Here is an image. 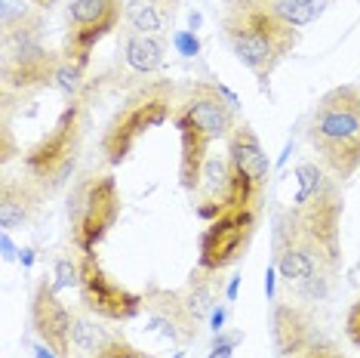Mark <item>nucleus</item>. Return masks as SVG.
I'll use <instances>...</instances> for the list:
<instances>
[{"label": "nucleus", "mask_w": 360, "mask_h": 358, "mask_svg": "<svg viewBox=\"0 0 360 358\" xmlns=\"http://www.w3.org/2000/svg\"><path fill=\"white\" fill-rule=\"evenodd\" d=\"M219 22L237 62L252 71L262 90L302 40V31L277 13L274 0H225Z\"/></svg>", "instance_id": "1"}, {"label": "nucleus", "mask_w": 360, "mask_h": 358, "mask_svg": "<svg viewBox=\"0 0 360 358\" xmlns=\"http://www.w3.org/2000/svg\"><path fill=\"white\" fill-rule=\"evenodd\" d=\"M296 198L281 216L314 247L326 272L335 275L342 266V214H345L339 179L311 161H302L296 167Z\"/></svg>", "instance_id": "2"}, {"label": "nucleus", "mask_w": 360, "mask_h": 358, "mask_svg": "<svg viewBox=\"0 0 360 358\" xmlns=\"http://www.w3.org/2000/svg\"><path fill=\"white\" fill-rule=\"evenodd\" d=\"M305 133L317 164L339 183H348L360 170V84L326 90L311 109Z\"/></svg>", "instance_id": "3"}, {"label": "nucleus", "mask_w": 360, "mask_h": 358, "mask_svg": "<svg viewBox=\"0 0 360 358\" xmlns=\"http://www.w3.org/2000/svg\"><path fill=\"white\" fill-rule=\"evenodd\" d=\"M179 109V90L173 80L158 78L139 84L133 93L120 102V109L111 115V121L102 130L99 152L108 167H120L133 154L136 142L154 127L167 124Z\"/></svg>", "instance_id": "4"}, {"label": "nucleus", "mask_w": 360, "mask_h": 358, "mask_svg": "<svg viewBox=\"0 0 360 358\" xmlns=\"http://www.w3.org/2000/svg\"><path fill=\"white\" fill-rule=\"evenodd\" d=\"M86 130H89V105L86 96L80 93L75 99H68V105L56 118V124L22 154V170L34 183L44 185L46 195H56L75 176Z\"/></svg>", "instance_id": "5"}, {"label": "nucleus", "mask_w": 360, "mask_h": 358, "mask_svg": "<svg viewBox=\"0 0 360 358\" xmlns=\"http://www.w3.org/2000/svg\"><path fill=\"white\" fill-rule=\"evenodd\" d=\"M120 210H124V198L111 170H84L71 183L65 216H68L71 244L77 254H96V247L117 226Z\"/></svg>", "instance_id": "6"}, {"label": "nucleus", "mask_w": 360, "mask_h": 358, "mask_svg": "<svg viewBox=\"0 0 360 358\" xmlns=\"http://www.w3.org/2000/svg\"><path fill=\"white\" fill-rule=\"evenodd\" d=\"M222 272H207V268H194L188 281L176 290L154 288L145 297V309L154 315V324L167 331L169 340L176 343H194L200 328L216 309L222 297Z\"/></svg>", "instance_id": "7"}, {"label": "nucleus", "mask_w": 360, "mask_h": 358, "mask_svg": "<svg viewBox=\"0 0 360 358\" xmlns=\"http://www.w3.org/2000/svg\"><path fill=\"white\" fill-rule=\"evenodd\" d=\"M262 207H265V201L228 204L219 210L200 235L198 266L207 268V272H225L234 263H240L259 232Z\"/></svg>", "instance_id": "8"}, {"label": "nucleus", "mask_w": 360, "mask_h": 358, "mask_svg": "<svg viewBox=\"0 0 360 358\" xmlns=\"http://www.w3.org/2000/svg\"><path fill=\"white\" fill-rule=\"evenodd\" d=\"M124 16L127 0H71L62 40V59L86 71L96 44L108 37L111 31H117Z\"/></svg>", "instance_id": "9"}, {"label": "nucleus", "mask_w": 360, "mask_h": 358, "mask_svg": "<svg viewBox=\"0 0 360 358\" xmlns=\"http://www.w3.org/2000/svg\"><path fill=\"white\" fill-rule=\"evenodd\" d=\"M80 259V306L105 321H133L145 306V297L114 281L96 254H77Z\"/></svg>", "instance_id": "10"}, {"label": "nucleus", "mask_w": 360, "mask_h": 358, "mask_svg": "<svg viewBox=\"0 0 360 358\" xmlns=\"http://www.w3.org/2000/svg\"><path fill=\"white\" fill-rule=\"evenodd\" d=\"M225 154L231 164V201L228 204H250V201H265V185L271 176V161L262 149L256 130L247 121H240L231 136L225 140Z\"/></svg>", "instance_id": "11"}, {"label": "nucleus", "mask_w": 360, "mask_h": 358, "mask_svg": "<svg viewBox=\"0 0 360 358\" xmlns=\"http://www.w3.org/2000/svg\"><path fill=\"white\" fill-rule=\"evenodd\" d=\"M59 68H62V50H53L44 40L40 44L4 47V68H0L4 93L28 99L40 90L56 87Z\"/></svg>", "instance_id": "12"}, {"label": "nucleus", "mask_w": 360, "mask_h": 358, "mask_svg": "<svg viewBox=\"0 0 360 358\" xmlns=\"http://www.w3.org/2000/svg\"><path fill=\"white\" fill-rule=\"evenodd\" d=\"M31 331L44 346H50L59 358H71V324L75 312L59 300V288L50 278H40L31 290V306H28Z\"/></svg>", "instance_id": "13"}, {"label": "nucleus", "mask_w": 360, "mask_h": 358, "mask_svg": "<svg viewBox=\"0 0 360 358\" xmlns=\"http://www.w3.org/2000/svg\"><path fill=\"white\" fill-rule=\"evenodd\" d=\"M271 337L283 358H292L317 340V321L308 309V300L290 288V294L274 297L271 309Z\"/></svg>", "instance_id": "14"}, {"label": "nucleus", "mask_w": 360, "mask_h": 358, "mask_svg": "<svg viewBox=\"0 0 360 358\" xmlns=\"http://www.w3.org/2000/svg\"><path fill=\"white\" fill-rule=\"evenodd\" d=\"M46 189L34 183L25 170L22 173H4L0 179V229L13 232L28 226L31 219L40 214V207L46 204Z\"/></svg>", "instance_id": "15"}, {"label": "nucleus", "mask_w": 360, "mask_h": 358, "mask_svg": "<svg viewBox=\"0 0 360 358\" xmlns=\"http://www.w3.org/2000/svg\"><path fill=\"white\" fill-rule=\"evenodd\" d=\"M46 35V10L34 4H10L4 6V47L19 44H40Z\"/></svg>", "instance_id": "16"}, {"label": "nucleus", "mask_w": 360, "mask_h": 358, "mask_svg": "<svg viewBox=\"0 0 360 358\" xmlns=\"http://www.w3.org/2000/svg\"><path fill=\"white\" fill-rule=\"evenodd\" d=\"M120 47H124L127 65L133 71H139V75H151V71H158L163 59H167V44H163L158 35H142V31L129 28Z\"/></svg>", "instance_id": "17"}, {"label": "nucleus", "mask_w": 360, "mask_h": 358, "mask_svg": "<svg viewBox=\"0 0 360 358\" xmlns=\"http://www.w3.org/2000/svg\"><path fill=\"white\" fill-rule=\"evenodd\" d=\"M99 315L86 312V309H75V324H71V358H93L105 343L117 337V331L102 328Z\"/></svg>", "instance_id": "18"}, {"label": "nucleus", "mask_w": 360, "mask_h": 358, "mask_svg": "<svg viewBox=\"0 0 360 358\" xmlns=\"http://www.w3.org/2000/svg\"><path fill=\"white\" fill-rule=\"evenodd\" d=\"M127 25L133 31H142V35H163L169 25H173V13L158 6L154 0H127Z\"/></svg>", "instance_id": "19"}, {"label": "nucleus", "mask_w": 360, "mask_h": 358, "mask_svg": "<svg viewBox=\"0 0 360 358\" xmlns=\"http://www.w3.org/2000/svg\"><path fill=\"white\" fill-rule=\"evenodd\" d=\"M274 6L292 28H305L321 19L323 10L330 6V0H274Z\"/></svg>", "instance_id": "20"}, {"label": "nucleus", "mask_w": 360, "mask_h": 358, "mask_svg": "<svg viewBox=\"0 0 360 358\" xmlns=\"http://www.w3.org/2000/svg\"><path fill=\"white\" fill-rule=\"evenodd\" d=\"M93 358H158V355H151V352H145V349L133 346L124 333H117V337H114L111 343H105Z\"/></svg>", "instance_id": "21"}, {"label": "nucleus", "mask_w": 360, "mask_h": 358, "mask_svg": "<svg viewBox=\"0 0 360 358\" xmlns=\"http://www.w3.org/2000/svg\"><path fill=\"white\" fill-rule=\"evenodd\" d=\"M84 75H86L84 68L62 59V68H59V75H56V87H59L68 99H75V96H80V87H84Z\"/></svg>", "instance_id": "22"}, {"label": "nucleus", "mask_w": 360, "mask_h": 358, "mask_svg": "<svg viewBox=\"0 0 360 358\" xmlns=\"http://www.w3.org/2000/svg\"><path fill=\"white\" fill-rule=\"evenodd\" d=\"M80 284V259L59 257L56 259V288H71Z\"/></svg>", "instance_id": "23"}, {"label": "nucleus", "mask_w": 360, "mask_h": 358, "mask_svg": "<svg viewBox=\"0 0 360 358\" xmlns=\"http://www.w3.org/2000/svg\"><path fill=\"white\" fill-rule=\"evenodd\" d=\"M292 358H345L339 352V349H335L333 343H323V340H314V343L311 346H305L302 349V352H296Z\"/></svg>", "instance_id": "24"}, {"label": "nucleus", "mask_w": 360, "mask_h": 358, "mask_svg": "<svg viewBox=\"0 0 360 358\" xmlns=\"http://www.w3.org/2000/svg\"><path fill=\"white\" fill-rule=\"evenodd\" d=\"M345 333L351 343H354V349H360V297L351 303L348 315H345Z\"/></svg>", "instance_id": "25"}, {"label": "nucleus", "mask_w": 360, "mask_h": 358, "mask_svg": "<svg viewBox=\"0 0 360 358\" xmlns=\"http://www.w3.org/2000/svg\"><path fill=\"white\" fill-rule=\"evenodd\" d=\"M173 40H176V47L182 56H198V50H200V40L194 37V31H179Z\"/></svg>", "instance_id": "26"}, {"label": "nucleus", "mask_w": 360, "mask_h": 358, "mask_svg": "<svg viewBox=\"0 0 360 358\" xmlns=\"http://www.w3.org/2000/svg\"><path fill=\"white\" fill-rule=\"evenodd\" d=\"M15 154H22V152H15V142H13V130H10V121H4V152H0V164H10V161L15 158Z\"/></svg>", "instance_id": "27"}, {"label": "nucleus", "mask_w": 360, "mask_h": 358, "mask_svg": "<svg viewBox=\"0 0 360 358\" xmlns=\"http://www.w3.org/2000/svg\"><path fill=\"white\" fill-rule=\"evenodd\" d=\"M234 343H237V333H231V337H225V333H222V337L216 340V346H212L210 358H231Z\"/></svg>", "instance_id": "28"}, {"label": "nucleus", "mask_w": 360, "mask_h": 358, "mask_svg": "<svg viewBox=\"0 0 360 358\" xmlns=\"http://www.w3.org/2000/svg\"><path fill=\"white\" fill-rule=\"evenodd\" d=\"M0 241H4V259H6V263H13L15 254H22V250H15V244L10 241V232L0 235Z\"/></svg>", "instance_id": "29"}, {"label": "nucleus", "mask_w": 360, "mask_h": 358, "mask_svg": "<svg viewBox=\"0 0 360 358\" xmlns=\"http://www.w3.org/2000/svg\"><path fill=\"white\" fill-rule=\"evenodd\" d=\"M210 324H212V331H222V324H225V309L219 306V309H212V315H210Z\"/></svg>", "instance_id": "30"}, {"label": "nucleus", "mask_w": 360, "mask_h": 358, "mask_svg": "<svg viewBox=\"0 0 360 358\" xmlns=\"http://www.w3.org/2000/svg\"><path fill=\"white\" fill-rule=\"evenodd\" d=\"M34 355H37V358H59V355H56L50 346H44V343H40V346H34Z\"/></svg>", "instance_id": "31"}, {"label": "nucleus", "mask_w": 360, "mask_h": 358, "mask_svg": "<svg viewBox=\"0 0 360 358\" xmlns=\"http://www.w3.org/2000/svg\"><path fill=\"white\" fill-rule=\"evenodd\" d=\"M154 4H158V6H163V10H169V13L176 16V6L182 4V0H154Z\"/></svg>", "instance_id": "32"}, {"label": "nucleus", "mask_w": 360, "mask_h": 358, "mask_svg": "<svg viewBox=\"0 0 360 358\" xmlns=\"http://www.w3.org/2000/svg\"><path fill=\"white\" fill-rule=\"evenodd\" d=\"M28 4L40 6V10H50V6H56V0H28Z\"/></svg>", "instance_id": "33"}, {"label": "nucleus", "mask_w": 360, "mask_h": 358, "mask_svg": "<svg viewBox=\"0 0 360 358\" xmlns=\"http://www.w3.org/2000/svg\"><path fill=\"white\" fill-rule=\"evenodd\" d=\"M234 297H237V278L228 284V300H234Z\"/></svg>", "instance_id": "34"}]
</instances>
